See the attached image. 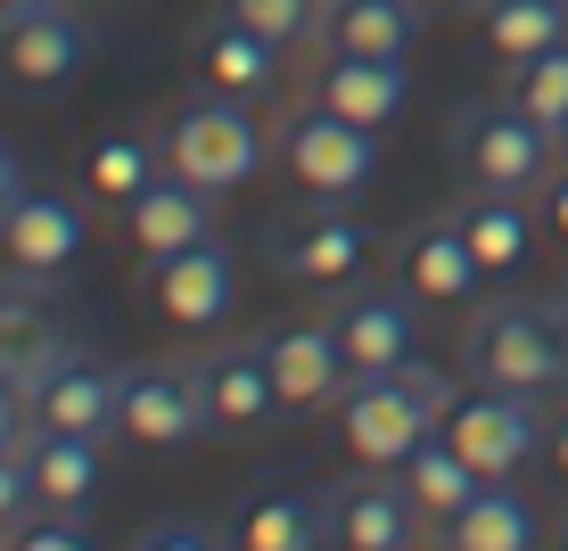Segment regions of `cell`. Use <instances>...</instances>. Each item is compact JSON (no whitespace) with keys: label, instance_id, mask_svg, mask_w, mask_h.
Returning <instances> with one entry per match:
<instances>
[{"label":"cell","instance_id":"cell-1","mask_svg":"<svg viewBox=\"0 0 568 551\" xmlns=\"http://www.w3.org/2000/svg\"><path fill=\"white\" fill-rule=\"evenodd\" d=\"M462 379L511 387V396H552L568 387V313L560 305H469L462 329Z\"/></svg>","mask_w":568,"mask_h":551},{"label":"cell","instance_id":"cell-2","mask_svg":"<svg viewBox=\"0 0 568 551\" xmlns=\"http://www.w3.org/2000/svg\"><path fill=\"white\" fill-rule=\"evenodd\" d=\"M445 404H454V379H437L428 363H404V370H371L338 396V428L355 445V461L371 469H404L413 452L437 437Z\"/></svg>","mask_w":568,"mask_h":551},{"label":"cell","instance_id":"cell-3","mask_svg":"<svg viewBox=\"0 0 568 551\" xmlns=\"http://www.w3.org/2000/svg\"><path fill=\"white\" fill-rule=\"evenodd\" d=\"M454 165L469 190H511V198H544L560 173V132L536 124L519 100L469 108L454 124Z\"/></svg>","mask_w":568,"mask_h":551},{"label":"cell","instance_id":"cell-4","mask_svg":"<svg viewBox=\"0 0 568 551\" xmlns=\"http://www.w3.org/2000/svg\"><path fill=\"white\" fill-rule=\"evenodd\" d=\"M256 165H264L256 100H240V91H206V83H199V100L173 115V132H165V173H182V182H199V190H214V198H223V190L256 182Z\"/></svg>","mask_w":568,"mask_h":551},{"label":"cell","instance_id":"cell-5","mask_svg":"<svg viewBox=\"0 0 568 551\" xmlns=\"http://www.w3.org/2000/svg\"><path fill=\"white\" fill-rule=\"evenodd\" d=\"M272 149H281L288 182H297L305 198H363V190L379 182V132L355 124V115H338V108H322L313 91H305V108L281 115Z\"/></svg>","mask_w":568,"mask_h":551},{"label":"cell","instance_id":"cell-6","mask_svg":"<svg viewBox=\"0 0 568 551\" xmlns=\"http://www.w3.org/2000/svg\"><path fill=\"white\" fill-rule=\"evenodd\" d=\"M544 396H511V387H454V404H445L437 437L462 452L478 478H519L527 461L544 452Z\"/></svg>","mask_w":568,"mask_h":551},{"label":"cell","instance_id":"cell-7","mask_svg":"<svg viewBox=\"0 0 568 551\" xmlns=\"http://www.w3.org/2000/svg\"><path fill=\"white\" fill-rule=\"evenodd\" d=\"M91 67V25L67 0H33V9H0V83L50 100Z\"/></svg>","mask_w":568,"mask_h":551},{"label":"cell","instance_id":"cell-8","mask_svg":"<svg viewBox=\"0 0 568 551\" xmlns=\"http://www.w3.org/2000/svg\"><path fill=\"white\" fill-rule=\"evenodd\" d=\"M141 305L173 329H214L240 305V264L223 239H190L173 255H141Z\"/></svg>","mask_w":568,"mask_h":551},{"label":"cell","instance_id":"cell-9","mask_svg":"<svg viewBox=\"0 0 568 551\" xmlns=\"http://www.w3.org/2000/svg\"><path fill=\"white\" fill-rule=\"evenodd\" d=\"M115 437L141 452H190L206 437V396H199V363H124V411Z\"/></svg>","mask_w":568,"mask_h":551},{"label":"cell","instance_id":"cell-10","mask_svg":"<svg viewBox=\"0 0 568 551\" xmlns=\"http://www.w3.org/2000/svg\"><path fill=\"white\" fill-rule=\"evenodd\" d=\"M371 264V223L355 214V198H322L313 214L272 231V272L297 288H346Z\"/></svg>","mask_w":568,"mask_h":551},{"label":"cell","instance_id":"cell-11","mask_svg":"<svg viewBox=\"0 0 568 551\" xmlns=\"http://www.w3.org/2000/svg\"><path fill=\"white\" fill-rule=\"evenodd\" d=\"M396 288L413 305H428V313H469L478 305L486 264H478V247L462 239L454 214H428V223H413L396 239Z\"/></svg>","mask_w":568,"mask_h":551},{"label":"cell","instance_id":"cell-12","mask_svg":"<svg viewBox=\"0 0 568 551\" xmlns=\"http://www.w3.org/2000/svg\"><path fill=\"white\" fill-rule=\"evenodd\" d=\"M329 543L338 551H404L420 543V502L404 486V469L355 461V478L329 486Z\"/></svg>","mask_w":568,"mask_h":551},{"label":"cell","instance_id":"cell-13","mask_svg":"<svg viewBox=\"0 0 568 551\" xmlns=\"http://www.w3.org/2000/svg\"><path fill=\"white\" fill-rule=\"evenodd\" d=\"M67 354H74V329H67V305H58V280L9 264L0 272V363L26 387H42Z\"/></svg>","mask_w":568,"mask_h":551},{"label":"cell","instance_id":"cell-14","mask_svg":"<svg viewBox=\"0 0 568 551\" xmlns=\"http://www.w3.org/2000/svg\"><path fill=\"white\" fill-rule=\"evenodd\" d=\"M264 363H272V387H281V411H329L346 387H355V363H346V346H338V322H313V313L264 329Z\"/></svg>","mask_w":568,"mask_h":551},{"label":"cell","instance_id":"cell-15","mask_svg":"<svg viewBox=\"0 0 568 551\" xmlns=\"http://www.w3.org/2000/svg\"><path fill=\"white\" fill-rule=\"evenodd\" d=\"M83 247H91V231H83V198H74V190H42V182H26V198L0 214V264H17V272L67 280Z\"/></svg>","mask_w":568,"mask_h":551},{"label":"cell","instance_id":"cell-16","mask_svg":"<svg viewBox=\"0 0 568 551\" xmlns=\"http://www.w3.org/2000/svg\"><path fill=\"white\" fill-rule=\"evenodd\" d=\"M115 411H124V370L100 354L74 346L67 363L33 387V428H67V437H115Z\"/></svg>","mask_w":568,"mask_h":551},{"label":"cell","instance_id":"cell-17","mask_svg":"<svg viewBox=\"0 0 568 551\" xmlns=\"http://www.w3.org/2000/svg\"><path fill=\"white\" fill-rule=\"evenodd\" d=\"M190 67H199L206 91H240V100H264L272 83H281V42L256 33L247 17L214 9L199 33H190Z\"/></svg>","mask_w":568,"mask_h":551},{"label":"cell","instance_id":"cell-18","mask_svg":"<svg viewBox=\"0 0 568 551\" xmlns=\"http://www.w3.org/2000/svg\"><path fill=\"white\" fill-rule=\"evenodd\" d=\"M199 396H206V428H264L281 411V387H272L264 338H231L199 363Z\"/></svg>","mask_w":568,"mask_h":551},{"label":"cell","instance_id":"cell-19","mask_svg":"<svg viewBox=\"0 0 568 551\" xmlns=\"http://www.w3.org/2000/svg\"><path fill=\"white\" fill-rule=\"evenodd\" d=\"M313 100L355 115V124L387 132L413 100V74H404V58H355V50H329L322 67H313Z\"/></svg>","mask_w":568,"mask_h":551},{"label":"cell","instance_id":"cell-20","mask_svg":"<svg viewBox=\"0 0 568 551\" xmlns=\"http://www.w3.org/2000/svg\"><path fill=\"white\" fill-rule=\"evenodd\" d=\"M329 322H338V346H346V363H355V379L420 363V305L404 297V288L396 297H346Z\"/></svg>","mask_w":568,"mask_h":551},{"label":"cell","instance_id":"cell-21","mask_svg":"<svg viewBox=\"0 0 568 551\" xmlns=\"http://www.w3.org/2000/svg\"><path fill=\"white\" fill-rule=\"evenodd\" d=\"M124 239L141 255H173L190 239H214V190L182 182V173H156L141 198L124 206Z\"/></svg>","mask_w":568,"mask_h":551},{"label":"cell","instance_id":"cell-22","mask_svg":"<svg viewBox=\"0 0 568 551\" xmlns=\"http://www.w3.org/2000/svg\"><path fill=\"white\" fill-rule=\"evenodd\" d=\"M420 0H322V50L355 58H413L420 42Z\"/></svg>","mask_w":568,"mask_h":551},{"label":"cell","instance_id":"cell-23","mask_svg":"<svg viewBox=\"0 0 568 551\" xmlns=\"http://www.w3.org/2000/svg\"><path fill=\"white\" fill-rule=\"evenodd\" d=\"M247 551H313L329 543V486H264L231 527Z\"/></svg>","mask_w":568,"mask_h":551},{"label":"cell","instance_id":"cell-24","mask_svg":"<svg viewBox=\"0 0 568 551\" xmlns=\"http://www.w3.org/2000/svg\"><path fill=\"white\" fill-rule=\"evenodd\" d=\"M462 239L478 247L486 280H511V272H527V255H536V214H527V198H511V190H469V198L454 206Z\"/></svg>","mask_w":568,"mask_h":551},{"label":"cell","instance_id":"cell-25","mask_svg":"<svg viewBox=\"0 0 568 551\" xmlns=\"http://www.w3.org/2000/svg\"><path fill=\"white\" fill-rule=\"evenodd\" d=\"M437 543H454V551H527L536 543V502H527L511 478H486L478 502L437 527Z\"/></svg>","mask_w":568,"mask_h":551},{"label":"cell","instance_id":"cell-26","mask_svg":"<svg viewBox=\"0 0 568 551\" xmlns=\"http://www.w3.org/2000/svg\"><path fill=\"white\" fill-rule=\"evenodd\" d=\"M33 486L50 510H91L100 502V437H67V428H33Z\"/></svg>","mask_w":568,"mask_h":551},{"label":"cell","instance_id":"cell-27","mask_svg":"<svg viewBox=\"0 0 568 551\" xmlns=\"http://www.w3.org/2000/svg\"><path fill=\"white\" fill-rule=\"evenodd\" d=\"M478 33L503 67H519V58L568 42V0H478Z\"/></svg>","mask_w":568,"mask_h":551},{"label":"cell","instance_id":"cell-28","mask_svg":"<svg viewBox=\"0 0 568 551\" xmlns=\"http://www.w3.org/2000/svg\"><path fill=\"white\" fill-rule=\"evenodd\" d=\"M404 486H413V502H420V519L428 527H445V519H454V510H469V502H478V469H469L462 461V452L454 445H445V437H428L420 452H413V461H404Z\"/></svg>","mask_w":568,"mask_h":551},{"label":"cell","instance_id":"cell-29","mask_svg":"<svg viewBox=\"0 0 568 551\" xmlns=\"http://www.w3.org/2000/svg\"><path fill=\"white\" fill-rule=\"evenodd\" d=\"M156 173H165V156H156L141 132H108V141H91V190H100L108 206H132Z\"/></svg>","mask_w":568,"mask_h":551},{"label":"cell","instance_id":"cell-30","mask_svg":"<svg viewBox=\"0 0 568 551\" xmlns=\"http://www.w3.org/2000/svg\"><path fill=\"white\" fill-rule=\"evenodd\" d=\"M503 100H519L536 124H568V42H552V50H536V58H519L511 67V91Z\"/></svg>","mask_w":568,"mask_h":551},{"label":"cell","instance_id":"cell-31","mask_svg":"<svg viewBox=\"0 0 568 551\" xmlns=\"http://www.w3.org/2000/svg\"><path fill=\"white\" fill-rule=\"evenodd\" d=\"M214 9H231V17H247L256 33H272V42H313L322 33V0H214Z\"/></svg>","mask_w":568,"mask_h":551},{"label":"cell","instance_id":"cell-32","mask_svg":"<svg viewBox=\"0 0 568 551\" xmlns=\"http://www.w3.org/2000/svg\"><path fill=\"white\" fill-rule=\"evenodd\" d=\"M42 510V486H33V452L26 445H0V543Z\"/></svg>","mask_w":568,"mask_h":551},{"label":"cell","instance_id":"cell-33","mask_svg":"<svg viewBox=\"0 0 568 551\" xmlns=\"http://www.w3.org/2000/svg\"><path fill=\"white\" fill-rule=\"evenodd\" d=\"M9 543H17V551H83V543H91V527H83V510H50V502H42Z\"/></svg>","mask_w":568,"mask_h":551},{"label":"cell","instance_id":"cell-34","mask_svg":"<svg viewBox=\"0 0 568 551\" xmlns=\"http://www.w3.org/2000/svg\"><path fill=\"white\" fill-rule=\"evenodd\" d=\"M33 437V387L0 363V445H26Z\"/></svg>","mask_w":568,"mask_h":551},{"label":"cell","instance_id":"cell-35","mask_svg":"<svg viewBox=\"0 0 568 551\" xmlns=\"http://www.w3.org/2000/svg\"><path fill=\"white\" fill-rule=\"evenodd\" d=\"M141 551H214V543H231V527H141V535H132Z\"/></svg>","mask_w":568,"mask_h":551},{"label":"cell","instance_id":"cell-36","mask_svg":"<svg viewBox=\"0 0 568 551\" xmlns=\"http://www.w3.org/2000/svg\"><path fill=\"white\" fill-rule=\"evenodd\" d=\"M17 198H26V156H17L9 141H0V214H9Z\"/></svg>","mask_w":568,"mask_h":551},{"label":"cell","instance_id":"cell-37","mask_svg":"<svg viewBox=\"0 0 568 551\" xmlns=\"http://www.w3.org/2000/svg\"><path fill=\"white\" fill-rule=\"evenodd\" d=\"M544 223H552L560 247H568V173H552V190H544Z\"/></svg>","mask_w":568,"mask_h":551},{"label":"cell","instance_id":"cell-38","mask_svg":"<svg viewBox=\"0 0 568 551\" xmlns=\"http://www.w3.org/2000/svg\"><path fill=\"white\" fill-rule=\"evenodd\" d=\"M544 452H552V469L568 478V411H560V428H552V437H544Z\"/></svg>","mask_w":568,"mask_h":551},{"label":"cell","instance_id":"cell-39","mask_svg":"<svg viewBox=\"0 0 568 551\" xmlns=\"http://www.w3.org/2000/svg\"><path fill=\"white\" fill-rule=\"evenodd\" d=\"M420 9H428V17H462V9L478 17V0H420Z\"/></svg>","mask_w":568,"mask_h":551},{"label":"cell","instance_id":"cell-40","mask_svg":"<svg viewBox=\"0 0 568 551\" xmlns=\"http://www.w3.org/2000/svg\"><path fill=\"white\" fill-rule=\"evenodd\" d=\"M560 165H568V124H560Z\"/></svg>","mask_w":568,"mask_h":551},{"label":"cell","instance_id":"cell-41","mask_svg":"<svg viewBox=\"0 0 568 551\" xmlns=\"http://www.w3.org/2000/svg\"><path fill=\"white\" fill-rule=\"evenodd\" d=\"M0 9H33V0H0Z\"/></svg>","mask_w":568,"mask_h":551},{"label":"cell","instance_id":"cell-42","mask_svg":"<svg viewBox=\"0 0 568 551\" xmlns=\"http://www.w3.org/2000/svg\"><path fill=\"white\" fill-rule=\"evenodd\" d=\"M560 543H568V527H560Z\"/></svg>","mask_w":568,"mask_h":551}]
</instances>
